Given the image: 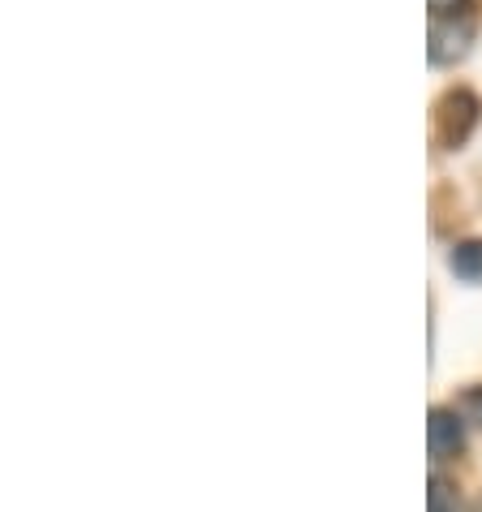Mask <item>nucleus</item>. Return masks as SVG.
Returning <instances> with one entry per match:
<instances>
[{"label": "nucleus", "mask_w": 482, "mask_h": 512, "mask_svg": "<svg viewBox=\"0 0 482 512\" xmlns=\"http://www.w3.org/2000/svg\"><path fill=\"white\" fill-rule=\"evenodd\" d=\"M470 39H474V26L470 22H457V18H435L431 22V61L435 65H448L457 56L470 52Z\"/></svg>", "instance_id": "obj_1"}, {"label": "nucleus", "mask_w": 482, "mask_h": 512, "mask_svg": "<svg viewBox=\"0 0 482 512\" xmlns=\"http://www.w3.org/2000/svg\"><path fill=\"white\" fill-rule=\"evenodd\" d=\"M478 117V99L470 91H448L444 104H439V130H444V142L457 147V142L470 134V125Z\"/></svg>", "instance_id": "obj_2"}, {"label": "nucleus", "mask_w": 482, "mask_h": 512, "mask_svg": "<svg viewBox=\"0 0 482 512\" xmlns=\"http://www.w3.org/2000/svg\"><path fill=\"white\" fill-rule=\"evenodd\" d=\"M427 448H431V461H448L465 448V426L452 409H431V422H427Z\"/></svg>", "instance_id": "obj_3"}, {"label": "nucleus", "mask_w": 482, "mask_h": 512, "mask_svg": "<svg viewBox=\"0 0 482 512\" xmlns=\"http://www.w3.org/2000/svg\"><path fill=\"white\" fill-rule=\"evenodd\" d=\"M427 512H461V495L444 474H431L427 482Z\"/></svg>", "instance_id": "obj_4"}, {"label": "nucleus", "mask_w": 482, "mask_h": 512, "mask_svg": "<svg viewBox=\"0 0 482 512\" xmlns=\"http://www.w3.org/2000/svg\"><path fill=\"white\" fill-rule=\"evenodd\" d=\"M452 272L465 276V280H482V241H461L457 250H452Z\"/></svg>", "instance_id": "obj_5"}, {"label": "nucleus", "mask_w": 482, "mask_h": 512, "mask_svg": "<svg viewBox=\"0 0 482 512\" xmlns=\"http://www.w3.org/2000/svg\"><path fill=\"white\" fill-rule=\"evenodd\" d=\"M470 0H431V13L435 18H465Z\"/></svg>", "instance_id": "obj_6"}, {"label": "nucleus", "mask_w": 482, "mask_h": 512, "mask_svg": "<svg viewBox=\"0 0 482 512\" xmlns=\"http://www.w3.org/2000/svg\"><path fill=\"white\" fill-rule=\"evenodd\" d=\"M465 405H470V414H474V418L482 422V388H474L470 396H465Z\"/></svg>", "instance_id": "obj_7"}, {"label": "nucleus", "mask_w": 482, "mask_h": 512, "mask_svg": "<svg viewBox=\"0 0 482 512\" xmlns=\"http://www.w3.org/2000/svg\"><path fill=\"white\" fill-rule=\"evenodd\" d=\"M474 512H482V495H478V504H474Z\"/></svg>", "instance_id": "obj_8"}]
</instances>
